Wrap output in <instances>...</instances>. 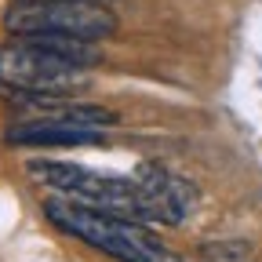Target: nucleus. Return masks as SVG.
Instances as JSON below:
<instances>
[{
	"instance_id": "obj_6",
	"label": "nucleus",
	"mask_w": 262,
	"mask_h": 262,
	"mask_svg": "<svg viewBox=\"0 0 262 262\" xmlns=\"http://www.w3.org/2000/svg\"><path fill=\"white\" fill-rule=\"evenodd\" d=\"M26 171H29V179L37 186H48V189H55L62 196H73V201L95 182V171L77 168V164H62V160H29Z\"/></svg>"
},
{
	"instance_id": "obj_8",
	"label": "nucleus",
	"mask_w": 262,
	"mask_h": 262,
	"mask_svg": "<svg viewBox=\"0 0 262 262\" xmlns=\"http://www.w3.org/2000/svg\"><path fill=\"white\" fill-rule=\"evenodd\" d=\"M80 4H110V0H80Z\"/></svg>"
},
{
	"instance_id": "obj_4",
	"label": "nucleus",
	"mask_w": 262,
	"mask_h": 262,
	"mask_svg": "<svg viewBox=\"0 0 262 262\" xmlns=\"http://www.w3.org/2000/svg\"><path fill=\"white\" fill-rule=\"evenodd\" d=\"M131 182L142 189L146 204L153 208V219H157V222H168V226H179L182 215L189 211V204L196 201V189H193L186 179L157 168V164H139Z\"/></svg>"
},
{
	"instance_id": "obj_7",
	"label": "nucleus",
	"mask_w": 262,
	"mask_h": 262,
	"mask_svg": "<svg viewBox=\"0 0 262 262\" xmlns=\"http://www.w3.org/2000/svg\"><path fill=\"white\" fill-rule=\"evenodd\" d=\"M204 262H251V248L244 241H229V244H211L204 251Z\"/></svg>"
},
{
	"instance_id": "obj_2",
	"label": "nucleus",
	"mask_w": 262,
	"mask_h": 262,
	"mask_svg": "<svg viewBox=\"0 0 262 262\" xmlns=\"http://www.w3.org/2000/svg\"><path fill=\"white\" fill-rule=\"evenodd\" d=\"M4 26L15 37L62 33V37L102 40L117 33V15L102 4H80V0H18L8 11Z\"/></svg>"
},
{
	"instance_id": "obj_1",
	"label": "nucleus",
	"mask_w": 262,
	"mask_h": 262,
	"mask_svg": "<svg viewBox=\"0 0 262 262\" xmlns=\"http://www.w3.org/2000/svg\"><path fill=\"white\" fill-rule=\"evenodd\" d=\"M44 215L66 229V233L80 237L84 244H91L95 251H102L117 262H182L175 251H168L149 229L146 222H127V219H113L98 208H88L70 196H51L44 201Z\"/></svg>"
},
{
	"instance_id": "obj_5",
	"label": "nucleus",
	"mask_w": 262,
	"mask_h": 262,
	"mask_svg": "<svg viewBox=\"0 0 262 262\" xmlns=\"http://www.w3.org/2000/svg\"><path fill=\"white\" fill-rule=\"evenodd\" d=\"M102 139H106V124H80L58 117H40L8 131L11 146H98Z\"/></svg>"
},
{
	"instance_id": "obj_3",
	"label": "nucleus",
	"mask_w": 262,
	"mask_h": 262,
	"mask_svg": "<svg viewBox=\"0 0 262 262\" xmlns=\"http://www.w3.org/2000/svg\"><path fill=\"white\" fill-rule=\"evenodd\" d=\"M88 77L80 66L51 55L48 48L33 44L29 37L0 48V84L11 91H37V95H62L80 88Z\"/></svg>"
}]
</instances>
